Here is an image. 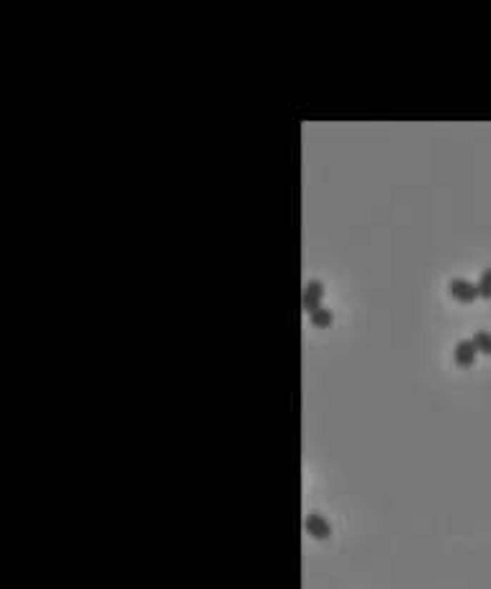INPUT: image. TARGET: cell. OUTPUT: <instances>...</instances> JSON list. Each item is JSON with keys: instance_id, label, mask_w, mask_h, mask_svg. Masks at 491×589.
I'll use <instances>...</instances> for the list:
<instances>
[{"instance_id": "1", "label": "cell", "mask_w": 491, "mask_h": 589, "mask_svg": "<svg viewBox=\"0 0 491 589\" xmlns=\"http://www.w3.org/2000/svg\"><path fill=\"white\" fill-rule=\"evenodd\" d=\"M447 291H450V296H453L458 304H473L476 299H481L479 283L468 281V278H453V281L447 283Z\"/></svg>"}, {"instance_id": "2", "label": "cell", "mask_w": 491, "mask_h": 589, "mask_svg": "<svg viewBox=\"0 0 491 589\" xmlns=\"http://www.w3.org/2000/svg\"><path fill=\"white\" fill-rule=\"evenodd\" d=\"M304 530H307L314 540H329L332 538L329 520L319 513H309L307 518H304Z\"/></svg>"}, {"instance_id": "3", "label": "cell", "mask_w": 491, "mask_h": 589, "mask_svg": "<svg viewBox=\"0 0 491 589\" xmlns=\"http://www.w3.org/2000/svg\"><path fill=\"white\" fill-rule=\"evenodd\" d=\"M322 301H324V283L307 281V286H304V312L314 314L317 309H322Z\"/></svg>"}, {"instance_id": "4", "label": "cell", "mask_w": 491, "mask_h": 589, "mask_svg": "<svg viewBox=\"0 0 491 589\" xmlns=\"http://www.w3.org/2000/svg\"><path fill=\"white\" fill-rule=\"evenodd\" d=\"M476 355H479V347L473 345V340H458L453 350V360L458 368H471L476 363Z\"/></svg>"}, {"instance_id": "5", "label": "cell", "mask_w": 491, "mask_h": 589, "mask_svg": "<svg viewBox=\"0 0 491 589\" xmlns=\"http://www.w3.org/2000/svg\"><path fill=\"white\" fill-rule=\"evenodd\" d=\"M309 322H312V327H317V330H327V327L334 322V314H332V309L322 307L314 314H309Z\"/></svg>"}, {"instance_id": "6", "label": "cell", "mask_w": 491, "mask_h": 589, "mask_svg": "<svg viewBox=\"0 0 491 589\" xmlns=\"http://www.w3.org/2000/svg\"><path fill=\"white\" fill-rule=\"evenodd\" d=\"M471 340H473V345L479 347V352H486V355H491V332H489V330H476Z\"/></svg>"}, {"instance_id": "7", "label": "cell", "mask_w": 491, "mask_h": 589, "mask_svg": "<svg viewBox=\"0 0 491 589\" xmlns=\"http://www.w3.org/2000/svg\"><path fill=\"white\" fill-rule=\"evenodd\" d=\"M479 294H481V299H491V268H484V273H481Z\"/></svg>"}]
</instances>
